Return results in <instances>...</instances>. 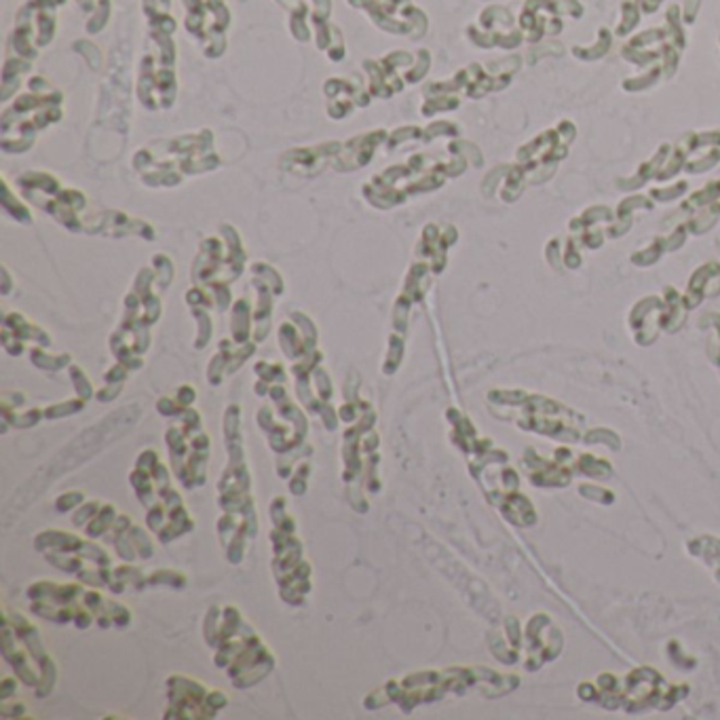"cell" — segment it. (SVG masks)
I'll list each match as a JSON object with an SVG mask.
<instances>
[{"instance_id": "1", "label": "cell", "mask_w": 720, "mask_h": 720, "mask_svg": "<svg viewBox=\"0 0 720 720\" xmlns=\"http://www.w3.org/2000/svg\"><path fill=\"white\" fill-rule=\"evenodd\" d=\"M150 38L156 46L154 53H144L139 63L137 78V95L146 108H169L175 97V46L171 34L150 32Z\"/></svg>"}, {"instance_id": "2", "label": "cell", "mask_w": 720, "mask_h": 720, "mask_svg": "<svg viewBox=\"0 0 720 720\" xmlns=\"http://www.w3.org/2000/svg\"><path fill=\"white\" fill-rule=\"evenodd\" d=\"M66 0H27L15 23V32L11 36V49H15L17 57L34 59L36 46H44L55 36V8Z\"/></svg>"}, {"instance_id": "3", "label": "cell", "mask_w": 720, "mask_h": 720, "mask_svg": "<svg viewBox=\"0 0 720 720\" xmlns=\"http://www.w3.org/2000/svg\"><path fill=\"white\" fill-rule=\"evenodd\" d=\"M351 6L366 8L372 21L393 34L418 38L427 30V17L410 0H349Z\"/></svg>"}, {"instance_id": "4", "label": "cell", "mask_w": 720, "mask_h": 720, "mask_svg": "<svg viewBox=\"0 0 720 720\" xmlns=\"http://www.w3.org/2000/svg\"><path fill=\"white\" fill-rule=\"evenodd\" d=\"M340 142H325L309 148H294L281 156V167L296 175H317L321 173L340 152Z\"/></svg>"}, {"instance_id": "5", "label": "cell", "mask_w": 720, "mask_h": 720, "mask_svg": "<svg viewBox=\"0 0 720 720\" xmlns=\"http://www.w3.org/2000/svg\"><path fill=\"white\" fill-rule=\"evenodd\" d=\"M389 139V133L385 129H374V131H366V133H359L351 139H347L338 152V156L334 159V167L338 171H353V169H361L366 167L376 148Z\"/></svg>"}, {"instance_id": "6", "label": "cell", "mask_w": 720, "mask_h": 720, "mask_svg": "<svg viewBox=\"0 0 720 720\" xmlns=\"http://www.w3.org/2000/svg\"><path fill=\"white\" fill-rule=\"evenodd\" d=\"M232 334L237 342H245L249 336V304L245 298L235 302V315H232Z\"/></svg>"}, {"instance_id": "7", "label": "cell", "mask_w": 720, "mask_h": 720, "mask_svg": "<svg viewBox=\"0 0 720 720\" xmlns=\"http://www.w3.org/2000/svg\"><path fill=\"white\" fill-rule=\"evenodd\" d=\"M2 207H4V211L11 213L15 220H19V222H23V224L30 222V211H27V207H23L19 201L13 203V192L8 190V184H6L4 178H2Z\"/></svg>"}, {"instance_id": "8", "label": "cell", "mask_w": 720, "mask_h": 720, "mask_svg": "<svg viewBox=\"0 0 720 720\" xmlns=\"http://www.w3.org/2000/svg\"><path fill=\"white\" fill-rule=\"evenodd\" d=\"M609 44H611V32H609V30H602V40H598L596 46H592V49H579V46H575L573 53H575L577 57H583V59H596V57H600V55L607 53Z\"/></svg>"}, {"instance_id": "9", "label": "cell", "mask_w": 720, "mask_h": 720, "mask_svg": "<svg viewBox=\"0 0 720 720\" xmlns=\"http://www.w3.org/2000/svg\"><path fill=\"white\" fill-rule=\"evenodd\" d=\"M638 6L634 2H626L623 4V23L619 25L617 34H628L636 23H638Z\"/></svg>"}, {"instance_id": "10", "label": "cell", "mask_w": 720, "mask_h": 720, "mask_svg": "<svg viewBox=\"0 0 720 720\" xmlns=\"http://www.w3.org/2000/svg\"><path fill=\"white\" fill-rule=\"evenodd\" d=\"M72 380H74V385H76L78 395L85 397V399H89V397H91V385H89V380L80 374L78 368H72Z\"/></svg>"}, {"instance_id": "11", "label": "cell", "mask_w": 720, "mask_h": 720, "mask_svg": "<svg viewBox=\"0 0 720 720\" xmlns=\"http://www.w3.org/2000/svg\"><path fill=\"white\" fill-rule=\"evenodd\" d=\"M700 2L702 0H687V6H685V19L691 23L697 15V8H700Z\"/></svg>"}]
</instances>
